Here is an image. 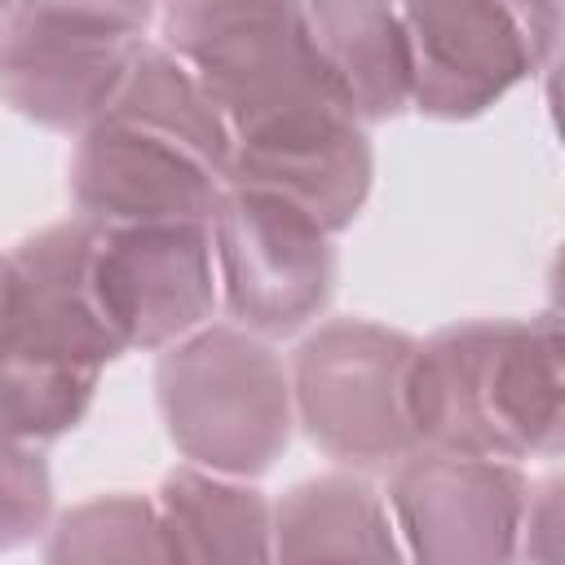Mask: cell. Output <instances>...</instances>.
<instances>
[{
    "label": "cell",
    "instance_id": "6da1fadb",
    "mask_svg": "<svg viewBox=\"0 0 565 565\" xmlns=\"http://www.w3.org/2000/svg\"><path fill=\"white\" fill-rule=\"evenodd\" d=\"M230 168V128L163 44H141L110 102L75 132L66 190L79 216L207 221Z\"/></svg>",
    "mask_w": 565,
    "mask_h": 565
},
{
    "label": "cell",
    "instance_id": "7a4b0ae2",
    "mask_svg": "<svg viewBox=\"0 0 565 565\" xmlns=\"http://www.w3.org/2000/svg\"><path fill=\"white\" fill-rule=\"evenodd\" d=\"M561 327L472 318L415 340L406 411L419 446L481 459H552L565 433Z\"/></svg>",
    "mask_w": 565,
    "mask_h": 565
},
{
    "label": "cell",
    "instance_id": "3957f363",
    "mask_svg": "<svg viewBox=\"0 0 565 565\" xmlns=\"http://www.w3.org/2000/svg\"><path fill=\"white\" fill-rule=\"evenodd\" d=\"M159 44L203 84L230 146L349 115L313 53L305 0H177L163 4Z\"/></svg>",
    "mask_w": 565,
    "mask_h": 565
},
{
    "label": "cell",
    "instance_id": "277c9868",
    "mask_svg": "<svg viewBox=\"0 0 565 565\" xmlns=\"http://www.w3.org/2000/svg\"><path fill=\"white\" fill-rule=\"evenodd\" d=\"M154 402L177 455L225 477L269 472L296 428L287 362L234 322H203L163 344Z\"/></svg>",
    "mask_w": 565,
    "mask_h": 565
},
{
    "label": "cell",
    "instance_id": "5b68a950",
    "mask_svg": "<svg viewBox=\"0 0 565 565\" xmlns=\"http://www.w3.org/2000/svg\"><path fill=\"white\" fill-rule=\"evenodd\" d=\"M411 353L415 335L366 318H331L296 344L287 362L296 424L327 459L388 472L419 446L406 411Z\"/></svg>",
    "mask_w": 565,
    "mask_h": 565
},
{
    "label": "cell",
    "instance_id": "8992f818",
    "mask_svg": "<svg viewBox=\"0 0 565 565\" xmlns=\"http://www.w3.org/2000/svg\"><path fill=\"white\" fill-rule=\"evenodd\" d=\"M411 40V110L477 119L539 75L561 35V0H397Z\"/></svg>",
    "mask_w": 565,
    "mask_h": 565
},
{
    "label": "cell",
    "instance_id": "52a82bcc",
    "mask_svg": "<svg viewBox=\"0 0 565 565\" xmlns=\"http://www.w3.org/2000/svg\"><path fill=\"white\" fill-rule=\"evenodd\" d=\"M207 230L216 291L234 327L278 340L318 322L335 291V247L305 207L269 190L225 185Z\"/></svg>",
    "mask_w": 565,
    "mask_h": 565
},
{
    "label": "cell",
    "instance_id": "ba28073f",
    "mask_svg": "<svg viewBox=\"0 0 565 565\" xmlns=\"http://www.w3.org/2000/svg\"><path fill=\"white\" fill-rule=\"evenodd\" d=\"M530 477L512 459L415 446L388 468V512L402 552L433 565H494L521 547Z\"/></svg>",
    "mask_w": 565,
    "mask_h": 565
},
{
    "label": "cell",
    "instance_id": "9c48e42d",
    "mask_svg": "<svg viewBox=\"0 0 565 565\" xmlns=\"http://www.w3.org/2000/svg\"><path fill=\"white\" fill-rule=\"evenodd\" d=\"M93 260L128 353H159L212 322L221 305L207 221H97Z\"/></svg>",
    "mask_w": 565,
    "mask_h": 565
},
{
    "label": "cell",
    "instance_id": "30bf717a",
    "mask_svg": "<svg viewBox=\"0 0 565 565\" xmlns=\"http://www.w3.org/2000/svg\"><path fill=\"white\" fill-rule=\"evenodd\" d=\"M146 35L44 22L9 9L0 18V102L49 128L75 137L119 88Z\"/></svg>",
    "mask_w": 565,
    "mask_h": 565
},
{
    "label": "cell",
    "instance_id": "8fae6325",
    "mask_svg": "<svg viewBox=\"0 0 565 565\" xmlns=\"http://www.w3.org/2000/svg\"><path fill=\"white\" fill-rule=\"evenodd\" d=\"M93 243L97 221L75 212L57 225L26 234L9 252L18 269L22 349L84 371H102L106 362L128 353L97 287Z\"/></svg>",
    "mask_w": 565,
    "mask_h": 565
},
{
    "label": "cell",
    "instance_id": "7c38bea8",
    "mask_svg": "<svg viewBox=\"0 0 565 565\" xmlns=\"http://www.w3.org/2000/svg\"><path fill=\"white\" fill-rule=\"evenodd\" d=\"M375 177V154L366 124L335 115L274 141L230 146L225 185L269 190L296 207H305L327 234H340L358 221Z\"/></svg>",
    "mask_w": 565,
    "mask_h": 565
},
{
    "label": "cell",
    "instance_id": "4fadbf2b",
    "mask_svg": "<svg viewBox=\"0 0 565 565\" xmlns=\"http://www.w3.org/2000/svg\"><path fill=\"white\" fill-rule=\"evenodd\" d=\"M305 18L322 75L358 124L411 110V40L397 0H305Z\"/></svg>",
    "mask_w": 565,
    "mask_h": 565
},
{
    "label": "cell",
    "instance_id": "5bb4252c",
    "mask_svg": "<svg viewBox=\"0 0 565 565\" xmlns=\"http://www.w3.org/2000/svg\"><path fill=\"white\" fill-rule=\"evenodd\" d=\"M154 508L172 561H274V503L247 477L185 463L159 481Z\"/></svg>",
    "mask_w": 565,
    "mask_h": 565
},
{
    "label": "cell",
    "instance_id": "9a60e30c",
    "mask_svg": "<svg viewBox=\"0 0 565 565\" xmlns=\"http://www.w3.org/2000/svg\"><path fill=\"white\" fill-rule=\"evenodd\" d=\"M274 556L397 561L406 552L397 543V525L380 490L349 468V472H322V477L296 481L274 503Z\"/></svg>",
    "mask_w": 565,
    "mask_h": 565
},
{
    "label": "cell",
    "instance_id": "2e32d148",
    "mask_svg": "<svg viewBox=\"0 0 565 565\" xmlns=\"http://www.w3.org/2000/svg\"><path fill=\"white\" fill-rule=\"evenodd\" d=\"M102 371L13 349L0 358V433L44 446L66 437L93 406Z\"/></svg>",
    "mask_w": 565,
    "mask_h": 565
},
{
    "label": "cell",
    "instance_id": "e0dca14e",
    "mask_svg": "<svg viewBox=\"0 0 565 565\" xmlns=\"http://www.w3.org/2000/svg\"><path fill=\"white\" fill-rule=\"evenodd\" d=\"M44 561H172V552L150 499L102 494L57 516Z\"/></svg>",
    "mask_w": 565,
    "mask_h": 565
},
{
    "label": "cell",
    "instance_id": "ac0fdd59",
    "mask_svg": "<svg viewBox=\"0 0 565 565\" xmlns=\"http://www.w3.org/2000/svg\"><path fill=\"white\" fill-rule=\"evenodd\" d=\"M53 516V477L31 441L0 433V552L31 543L49 530Z\"/></svg>",
    "mask_w": 565,
    "mask_h": 565
},
{
    "label": "cell",
    "instance_id": "d6986e66",
    "mask_svg": "<svg viewBox=\"0 0 565 565\" xmlns=\"http://www.w3.org/2000/svg\"><path fill=\"white\" fill-rule=\"evenodd\" d=\"M13 9L44 22L97 26L124 35H146V26L154 22V0H13Z\"/></svg>",
    "mask_w": 565,
    "mask_h": 565
},
{
    "label": "cell",
    "instance_id": "ffe728a7",
    "mask_svg": "<svg viewBox=\"0 0 565 565\" xmlns=\"http://www.w3.org/2000/svg\"><path fill=\"white\" fill-rule=\"evenodd\" d=\"M22 349V318H18V269L13 256L0 252V358Z\"/></svg>",
    "mask_w": 565,
    "mask_h": 565
},
{
    "label": "cell",
    "instance_id": "44dd1931",
    "mask_svg": "<svg viewBox=\"0 0 565 565\" xmlns=\"http://www.w3.org/2000/svg\"><path fill=\"white\" fill-rule=\"evenodd\" d=\"M9 9H13V0H0V18H4V13H9Z\"/></svg>",
    "mask_w": 565,
    "mask_h": 565
},
{
    "label": "cell",
    "instance_id": "7402d4cb",
    "mask_svg": "<svg viewBox=\"0 0 565 565\" xmlns=\"http://www.w3.org/2000/svg\"><path fill=\"white\" fill-rule=\"evenodd\" d=\"M154 4H177V0H154Z\"/></svg>",
    "mask_w": 565,
    "mask_h": 565
}]
</instances>
